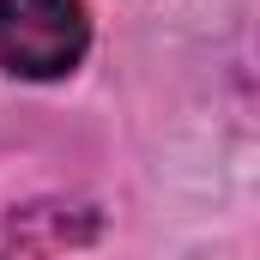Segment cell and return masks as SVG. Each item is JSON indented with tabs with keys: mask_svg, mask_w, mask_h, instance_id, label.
I'll use <instances>...</instances> for the list:
<instances>
[{
	"mask_svg": "<svg viewBox=\"0 0 260 260\" xmlns=\"http://www.w3.org/2000/svg\"><path fill=\"white\" fill-rule=\"evenodd\" d=\"M91 49L85 0H0V67L12 79H61Z\"/></svg>",
	"mask_w": 260,
	"mask_h": 260,
	"instance_id": "1",
	"label": "cell"
}]
</instances>
